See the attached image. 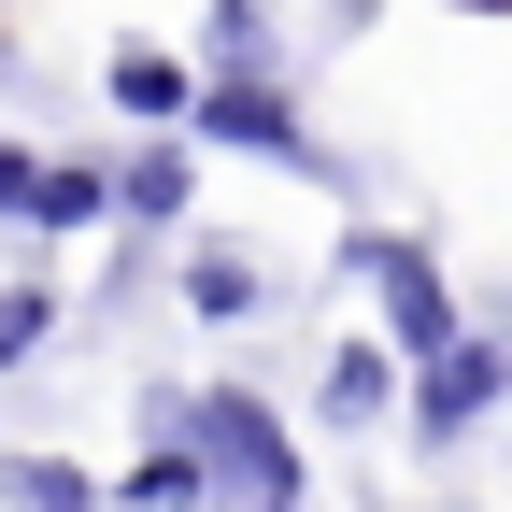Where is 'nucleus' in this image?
<instances>
[{
  "mask_svg": "<svg viewBox=\"0 0 512 512\" xmlns=\"http://www.w3.org/2000/svg\"><path fill=\"white\" fill-rule=\"evenodd\" d=\"M185 143H228V157H271L299 185H342V157L313 143L299 114V72L285 57H228V72H200V100H185Z\"/></svg>",
  "mask_w": 512,
  "mask_h": 512,
  "instance_id": "f257e3e1",
  "label": "nucleus"
},
{
  "mask_svg": "<svg viewBox=\"0 0 512 512\" xmlns=\"http://www.w3.org/2000/svg\"><path fill=\"white\" fill-rule=\"evenodd\" d=\"M171 427L200 441V470L214 498H313V456H299V427L256 399V384H171Z\"/></svg>",
  "mask_w": 512,
  "mask_h": 512,
  "instance_id": "f03ea898",
  "label": "nucleus"
},
{
  "mask_svg": "<svg viewBox=\"0 0 512 512\" xmlns=\"http://www.w3.org/2000/svg\"><path fill=\"white\" fill-rule=\"evenodd\" d=\"M342 271L370 285V313H384V342H399V370H413V356H441V342L470 328V299L441 285V256H427L413 228H356V242H342Z\"/></svg>",
  "mask_w": 512,
  "mask_h": 512,
  "instance_id": "7ed1b4c3",
  "label": "nucleus"
},
{
  "mask_svg": "<svg viewBox=\"0 0 512 512\" xmlns=\"http://www.w3.org/2000/svg\"><path fill=\"white\" fill-rule=\"evenodd\" d=\"M498 370H512V342L456 328L441 356H413V370H399V413H384V427H413V456H456V441L498 413Z\"/></svg>",
  "mask_w": 512,
  "mask_h": 512,
  "instance_id": "20e7f679",
  "label": "nucleus"
},
{
  "mask_svg": "<svg viewBox=\"0 0 512 512\" xmlns=\"http://www.w3.org/2000/svg\"><path fill=\"white\" fill-rule=\"evenodd\" d=\"M100 185H114V228L171 242V228H185V200H200V143H185V128H157V143H143V157H114Z\"/></svg>",
  "mask_w": 512,
  "mask_h": 512,
  "instance_id": "39448f33",
  "label": "nucleus"
},
{
  "mask_svg": "<svg viewBox=\"0 0 512 512\" xmlns=\"http://www.w3.org/2000/svg\"><path fill=\"white\" fill-rule=\"evenodd\" d=\"M185 313H200V328H271V299H285V271L271 256H242V242H185Z\"/></svg>",
  "mask_w": 512,
  "mask_h": 512,
  "instance_id": "423d86ee",
  "label": "nucleus"
},
{
  "mask_svg": "<svg viewBox=\"0 0 512 512\" xmlns=\"http://www.w3.org/2000/svg\"><path fill=\"white\" fill-rule=\"evenodd\" d=\"M384 413H399V342H328V370H313V427H342V441H370Z\"/></svg>",
  "mask_w": 512,
  "mask_h": 512,
  "instance_id": "0eeeda50",
  "label": "nucleus"
},
{
  "mask_svg": "<svg viewBox=\"0 0 512 512\" xmlns=\"http://www.w3.org/2000/svg\"><path fill=\"white\" fill-rule=\"evenodd\" d=\"M100 100H114L128 128H185V100H200V57H171V43L128 29V43L100 57Z\"/></svg>",
  "mask_w": 512,
  "mask_h": 512,
  "instance_id": "6e6552de",
  "label": "nucleus"
},
{
  "mask_svg": "<svg viewBox=\"0 0 512 512\" xmlns=\"http://www.w3.org/2000/svg\"><path fill=\"white\" fill-rule=\"evenodd\" d=\"M72 228H114V185H100L86 157H43V185H29V242H72Z\"/></svg>",
  "mask_w": 512,
  "mask_h": 512,
  "instance_id": "1a4fd4ad",
  "label": "nucleus"
},
{
  "mask_svg": "<svg viewBox=\"0 0 512 512\" xmlns=\"http://www.w3.org/2000/svg\"><path fill=\"white\" fill-rule=\"evenodd\" d=\"M114 498H214V470H200V441H185V427H143V441H128V470H114Z\"/></svg>",
  "mask_w": 512,
  "mask_h": 512,
  "instance_id": "9d476101",
  "label": "nucleus"
},
{
  "mask_svg": "<svg viewBox=\"0 0 512 512\" xmlns=\"http://www.w3.org/2000/svg\"><path fill=\"white\" fill-rule=\"evenodd\" d=\"M57 328H72V299H57L43 271H15V285H0V370H29V356H57Z\"/></svg>",
  "mask_w": 512,
  "mask_h": 512,
  "instance_id": "9b49d317",
  "label": "nucleus"
},
{
  "mask_svg": "<svg viewBox=\"0 0 512 512\" xmlns=\"http://www.w3.org/2000/svg\"><path fill=\"white\" fill-rule=\"evenodd\" d=\"M228 57H285V0H214L200 15V72H228Z\"/></svg>",
  "mask_w": 512,
  "mask_h": 512,
  "instance_id": "f8f14e48",
  "label": "nucleus"
},
{
  "mask_svg": "<svg viewBox=\"0 0 512 512\" xmlns=\"http://www.w3.org/2000/svg\"><path fill=\"white\" fill-rule=\"evenodd\" d=\"M0 498H43V512H86V498H100V470H72V456H0Z\"/></svg>",
  "mask_w": 512,
  "mask_h": 512,
  "instance_id": "ddd939ff",
  "label": "nucleus"
},
{
  "mask_svg": "<svg viewBox=\"0 0 512 512\" xmlns=\"http://www.w3.org/2000/svg\"><path fill=\"white\" fill-rule=\"evenodd\" d=\"M29 185H43V143H0V228H29Z\"/></svg>",
  "mask_w": 512,
  "mask_h": 512,
  "instance_id": "4468645a",
  "label": "nucleus"
},
{
  "mask_svg": "<svg viewBox=\"0 0 512 512\" xmlns=\"http://www.w3.org/2000/svg\"><path fill=\"white\" fill-rule=\"evenodd\" d=\"M484 15H512V0H484Z\"/></svg>",
  "mask_w": 512,
  "mask_h": 512,
  "instance_id": "2eb2a0df",
  "label": "nucleus"
}]
</instances>
